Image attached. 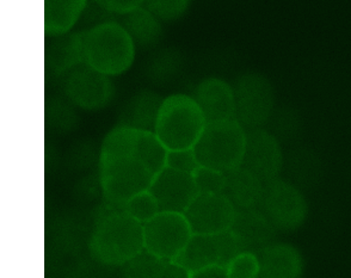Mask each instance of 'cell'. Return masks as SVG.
<instances>
[{
  "instance_id": "cell-1",
  "label": "cell",
  "mask_w": 351,
  "mask_h": 278,
  "mask_svg": "<svg viewBox=\"0 0 351 278\" xmlns=\"http://www.w3.org/2000/svg\"><path fill=\"white\" fill-rule=\"evenodd\" d=\"M167 149L152 131L116 127L106 135L99 155V183L106 204L122 208L148 190L165 167Z\"/></svg>"
},
{
  "instance_id": "cell-2",
  "label": "cell",
  "mask_w": 351,
  "mask_h": 278,
  "mask_svg": "<svg viewBox=\"0 0 351 278\" xmlns=\"http://www.w3.org/2000/svg\"><path fill=\"white\" fill-rule=\"evenodd\" d=\"M90 250L102 264L122 266L143 251V223L108 204L95 223Z\"/></svg>"
},
{
  "instance_id": "cell-3",
  "label": "cell",
  "mask_w": 351,
  "mask_h": 278,
  "mask_svg": "<svg viewBox=\"0 0 351 278\" xmlns=\"http://www.w3.org/2000/svg\"><path fill=\"white\" fill-rule=\"evenodd\" d=\"M83 64L106 77L120 75L135 59V45L125 28L109 21L80 34Z\"/></svg>"
},
{
  "instance_id": "cell-4",
  "label": "cell",
  "mask_w": 351,
  "mask_h": 278,
  "mask_svg": "<svg viewBox=\"0 0 351 278\" xmlns=\"http://www.w3.org/2000/svg\"><path fill=\"white\" fill-rule=\"evenodd\" d=\"M206 125L194 98L177 93L164 98L153 133L167 151L190 149L197 142Z\"/></svg>"
},
{
  "instance_id": "cell-5",
  "label": "cell",
  "mask_w": 351,
  "mask_h": 278,
  "mask_svg": "<svg viewBox=\"0 0 351 278\" xmlns=\"http://www.w3.org/2000/svg\"><path fill=\"white\" fill-rule=\"evenodd\" d=\"M246 131L236 120L207 123L193 147L199 166L227 173L241 165Z\"/></svg>"
},
{
  "instance_id": "cell-6",
  "label": "cell",
  "mask_w": 351,
  "mask_h": 278,
  "mask_svg": "<svg viewBox=\"0 0 351 278\" xmlns=\"http://www.w3.org/2000/svg\"><path fill=\"white\" fill-rule=\"evenodd\" d=\"M258 210L278 231L294 232L306 223L308 203L300 189L278 177L264 184Z\"/></svg>"
},
{
  "instance_id": "cell-7",
  "label": "cell",
  "mask_w": 351,
  "mask_h": 278,
  "mask_svg": "<svg viewBox=\"0 0 351 278\" xmlns=\"http://www.w3.org/2000/svg\"><path fill=\"white\" fill-rule=\"evenodd\" d=\"M236 121L245 130L261 128L275 109V90L271 81L258 72L239 75L232 86Z\"/></svg>"
},
{
  "instance_id": "cell-8",
  "label": "cell",
  "mask_w": 351,
  "mask_h": 278,
  "mask_svg": "<svg viewBox=\"0 0 351 278\" xmlns=\"http://www.w3.org/2000/svg\"><path fill=\"white\" fill-rule=\"evenodd\" d=\"M143 250L164 260H176L193 236L184 214L159 212L143 223Z\"/></svg>"
},
{
  "instance_id": "cell-9",
  "label": "cell",
  "mask_w": 351,
  "mask_h": 278,
  "mask_svg": "<svg viewBox=\"0 0 351 278\" xmlns=\"http://www.w3.org/2000/svg\"><path fill=\"white\" fill-rule=\"evenodd\" d=\"M241 244L231 231L217 234H193L175 262L193 273L210 264L225 265L241 252Z\"/></svg>"
},
{
  "instance_id": "cell-10",
  "label": "cell",
  "mask_w": 351,
  "mask_h": 278,
  "mask_svg": "<svg viewBox=\"0 0 351 278\" xmlns=\"http://www.w3.org/2000/svg\"><path fill=\"white\" fill-rule=\"evenodd\" d=\"M245 149L241 167L257 177L263 184L276 179L283 170L281 144L269 130H245Z\"/></svg>"
},
{
  "instance_id": "cell-11",
  "label": "cell",
  "mask_w": 351,
  "mask_h": 278,
  "mask_svg": "<svg viewBox=\"0 0 351 278\" xmlns=\"http://www.w3.org/2000/svg\"><path fill=\"white\" fill-rule=\"evenodd\" d=\"M237 209L222 192L199 194L185 210L193 234H217L231 229Z\"/></svg>"
},
{
  "instance_id": "cell-12",
  "label": "cell",
  "mask_w": 351,
  "mask_h": 278,
  "mask_svg": "<svg viewBox=\"0 0 351 278\" xmlns=\"http://www.w3.org/2000/svg\"><path fill=\"white\" fill-rule=\"evenodd\" d=\"M67 96L85 110H99L110 103L114 86L109 77L101 75L85 64L72 68L65 81Z\"/></svg>"
},
{
  "instance_id": "cell-13",
  "label": "cell",
  "mask_w": 351,
  "mask_h": 278,
  "mask_svg": "<svg viewBox=\"0 0 351 278\" xmlns=\"http://www.w3.org/2000/svg\"><path fill=\"white\" fill-rule=\"evenodd\" d=\"M148 191L157 201L160 212L184 213L199 192L188 172L162 167L154 177Z\"/></svg>"
},
{
  "instance_id": "cell-14",
  "label": "cell",
  "mask_w": 351,
  "mask_h": 278,
  "mask_svg": "<svg viewBox=\"0 0 351 278\" xmlns=\"http://www.w3.org/2000/svg\"><path fill=\"white\" fill-rule=\"evenodd\" d=\"M194 101L206 123L236 120V104L230 84L219 78H206L196 86Z\"/></svg>"
},
{
  "instance_id": "cell-15",
  "label": "cell",
  "mask_w": 351,
  "mask_h": 278,
  "mask_svg": "<svg viewBox=\"0 0 351 278\" xmlns=\"http://www.w3.org/2000/svg\"><path fill=\"white\" fill-rule=\"evenodd\" d=\"M259 274L262 278H298L304 274V258L291 244L276 242L257 251Z\"/></svg>"
},
{
  "instance_id": "cell-16",
  "label": "cell",
  "mask_w": 351,
  "mask_h": 278,
  "mask_svg": "<svg viewBox=\"0 0 351 278\" xmlns=\"http://www.w3.org/2000/svg\"><path fill=\"white\" fill-rule=\"evenodd\" d=\"M230 231L241 244V250L254 253L273 244L278 237V229L258 209L237 210Z\"/></svg>"
},
{
  "instance_id": "cell-17",
  "label": "cell",
  "mask_w": 351,
  "mask_h": 278,
  "mask_svg": "<svg viewBox=\"0 0 351 278\" xmlns=\"http://www.w3.org/2000/svg\"><path fill=\"white\" fill-rule=\"evenodd\" d=\"M285 166L291 184L300 190H313L323 181V162L315 151L307 147L291 149L283 159Z\"/></svg>"
},
{
  "instance_id": "cell-18",
  "label": "cell",
  "mask_w": 351,
  "mask_h": 278,
  "mask_svg": "<svg viewBox=\"0 0 351 278\" xmlns=\"http://www.w3.org/2000/svg\"><path fill=\"white\" fill-rule=\"evenodd\" d=\"M263 183L244 167H237L226 173V183L222 194L231 201L237 210L258 209Z\"/></svg>"
},
{
  "instance_id": "cell-19",
  "label": "cell",
  "mask_w": 351,
  "mask_h": 278,
  "mask_svg": "<svg viewBox=\"0 0 351 278\" xmlns=\"http://www.w3.org/2000/svg\"><path fill=\"white\" fill-rule=\"evenodd\" d=\"M162 101L164 98L153 91H139L122 109L119 127L153 133Z\"/></svg>"
},
{
  "instance_id": "cell-20",
  "label": "cell",
  "mask_w": 351,
  "mask_h": 278,
  "mask_svg": "<svg viewBox=\"0 0 351 278\" xmlns=\"http://www.w3.org/2000/svg\"><path fill=\"white\" fill-rule=\"evenodd\" d=\"M122 266V273L132 277L190 278L189 271L175 260L159 258L145 250Z\"/></svg>"
},
{
  "instance_id": "cell-21",
  "label": "cell",
  "mask_w": 351,
  "mask_h": 278,
  "mask_svg": "<svg viewBox=\"0 0 351 278\" xmlns=\"http://www.w3.org/2000/svg\"><path fill=\"white\" fill-rule=\"evenodd\" d=\"M128 33L134 45L152 48L162 41L164 36L162 24L143 6L125 14L123 23L121 24Z\"/></svg>"
},
{
  "instance_id": "cell-22",
  "label": "cell",
  "mask_w": 351,
  "mask_h": 278,
  "mask_svg": "<svg viewBox=\"0 0 351 278\" xmlns=\"http://www.w3.org/2000/svg\"><path fill=\"white\" fill-rule=\"evenodd\" d=\"M46 8V29L49 34H66L78 21L85 1H56Z\"/></svg>"
},
{
  "instance_id": "cell-23",
  "label": "cell",
  "mask_w": 351,
  "mask_h": 278,
  "mask_svg": "<svg viewBox=\"0 0 351 278\" xmlns=\"http://www.w3.org/2000/svg\"><path fill=\"white\" fill-rule=\"evenodd\" d=\"M183 55L176 48L158 51L148 64L147 75L157 85L167 84L177 78L183 68Z\"/></svg>"
},
{
  "instance_id": "cell-24",
  "label": "cell",
  "mask_w": 351,
  "mask_h": 278,
  "mask_svg": "<svg viewBox=\"0 0 351 278\" xmlns=\"http://www.w3.org/2000/svg\"><path fill=\"white\" fill-rule=\"evenodd\" d=\"M273 133L271 134L283 142H291L302 133L304 120L300 112L291 107H280L274 109L269 118ZM268 121V122H269Z\"/></svg>"
},
{
  "instance_id": "cell-25",
  "label": "cell",
  "mask_w": 351,
  "mask_h": 278,
  "mask_svg": "<svg viewBox=\"0 0 351 278\" xmlns=\"http://www.w3.org/2000/svg\"><path fill=\"white\" fill-rule=\"evenodd\" d=\"M143 6L148 12L158 19L165 22H175L184 17V14L190 9V1L188 0H149L145 1Z\"/></svg>"
},
{
  "instance_id": "cell-26",
  "label": "cell",
  "mask_w": 351,
  "mask_h": 278,
  "mask_svg": "<svg viewBox=\"0 0 351 278\" xmlns=\"http://www.w3.org/2000/svg\"><path fill=\"white\" fill-rule=\"evenodd\" d=\"M122 208L140 223H147L148 220H151L160 212L157 201L148 190L141 191L133 196L125 202Z\"/></svg>"
},
{
  "instance_id": "cell-27",
  "label": "cell",
  "mask_w": 351,
  "mask_h": 278,
  "mask_svg": "<svg viewBox=\"0 0 351 278\" xmlns=\"http://www.w3.org/2000/svg\"><path fill=\"white\" fill-rule=\"evenodd\" d=\"M227 276L230 278L258 277V258L254 252L241 251L227 264Z\"/></svg>"
},
{
  "instance_id": "cell-28",
  "label": "cell",
  "mask_w": 351,
  "mask_h": 278,
  "mask_svg": "<svg viewBox=\"0 0 351 278\" xmlns=\"http://www.w3.org/2000/svg\"><path fill=\"white\" fill-rule=\"evenodd\" d=\"M191 175L199 194H220L225 189L226 173L199 166Z\"/></svg>"
},
{
  "instance_id": "cell-29",
  "label": "cell",
  "mask_w": 351,
  "mask_h": 278,
  "mask_svg": "<svg viewBox=\"0 0 351 278\" xmlns=\"http://www.w3.org/2000/svg\"><path fill=\"white\" fill-rule=\"evenodd\" d=\"M165 166L177 170V171L193 173L199 165L195 157L194 151L193 149H190L167 151Z\"/></svg>"
},
{
  "instance_id": "cell-30",
  "label": "cell",
  "mask_w": 351,
  "mask_h": 278,
  "mask_svg": "<svg viewBox=\"0 0 351 278\" xmlns=\"http://www.w3.org/2000/svg\"><path fill=\"white\" fill-rule=\"evenodd\" d=\"M102 9L106 10L110 14H125L133 12L134 10L139 9L143 6V1H134V0H106V1H98Z\"/></svg>"
},
{
  "instance_id": "cell-31",
  "label": "cell",
  "mask_w": 351,
  "mask_h": 278,
  "mask_svg": "<svg viewBox=\"0 0 351 278\" xmlns=\"http://www.w3.org/2000/svg\"><path fill=\"white\" fill-rule=\"evenodd\" d=\"M227 268L225 265L210 264L190 273V278H227Z\"/></svg>"
}]
</instances>
